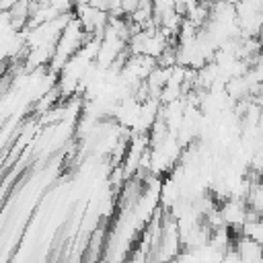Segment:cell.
Masks as SVG:
<instances>
[{
  "label": "cell",
  "instance_id": "cell-1",
  "mask_svg": "<svg viewBox=\"0 0 263 263\" xmlns=\"http://www.w3.org/2000/svg\"><path fill=\"white\" fill-rule=\"evenodd\" d=\"M88 33L84 31V27L80 25V21L76 16L70 18V23L66 25V29L62 31L60 39H58V45L53 49V58L49 62V70L60 74V70L66 66V62L88 41Z\"/></svg>",
  "mask_w": 263,
  "mask_h": 263
},
{
  "label": "cell",
  "instance_id": "cell-2",
  "mask_svg": "<svg viewBox=\"0 0 263 263\" xmlns=\"http://www.w3.org/2000/svg\"><path fill=\"white\" fill-rule=\"evenodd\" d=\"M220 216H222V222H224V226H226L228 230L232 228L234 232H240L242 226L247 224L249 205H247V201L228 197V199H224V201L220 203Z\"/></svg>",
  "mask_w": 263,
  "mask_h": 263
},
{
  "label": "cell",
  "instance_id": "cell-3",
  "mask_svg": "<svg viewBox=\"0 0 263 263\" xmlns=\"http://www.w3.org/2000/svg\"><path fill=\"white\" fill-rule=\"evenodd\" d=\"M234 251L238 253L242 263H261V259H263V245H259L242 234H238L234 238Z\"/></svg>",
  "mask_w": 263,
  "mask_h": 263
},
{
  "label": "cell",
  "instance_id": "cell-4",
  "mask_svg": "<svg viewBox=\"0 0 263 263\" xmlns=\"http://www.w3.org/2000/svg\"><path fill=\"white\" fill-rule=\"evenodd\" d=\"M259 125L263 127V109H261V121H259Z\"/></svg>",
  "mask_w": 263,
  "mask_h": 263
},
{
  "label": "cell",
  "instance_id": "cell-5",
  "mask_svg": "<svg viewBox=\"0 0 263 263\" xmlns=\"http://www.w3.org/2000/svg\"><path fill=\"white\" fill-rule=\"evenodd\" d=\"M261 263H263V259H261Z\"/></svg>",
  "mask_w": 263,
  "mask_h": 263
}]
</instances>
